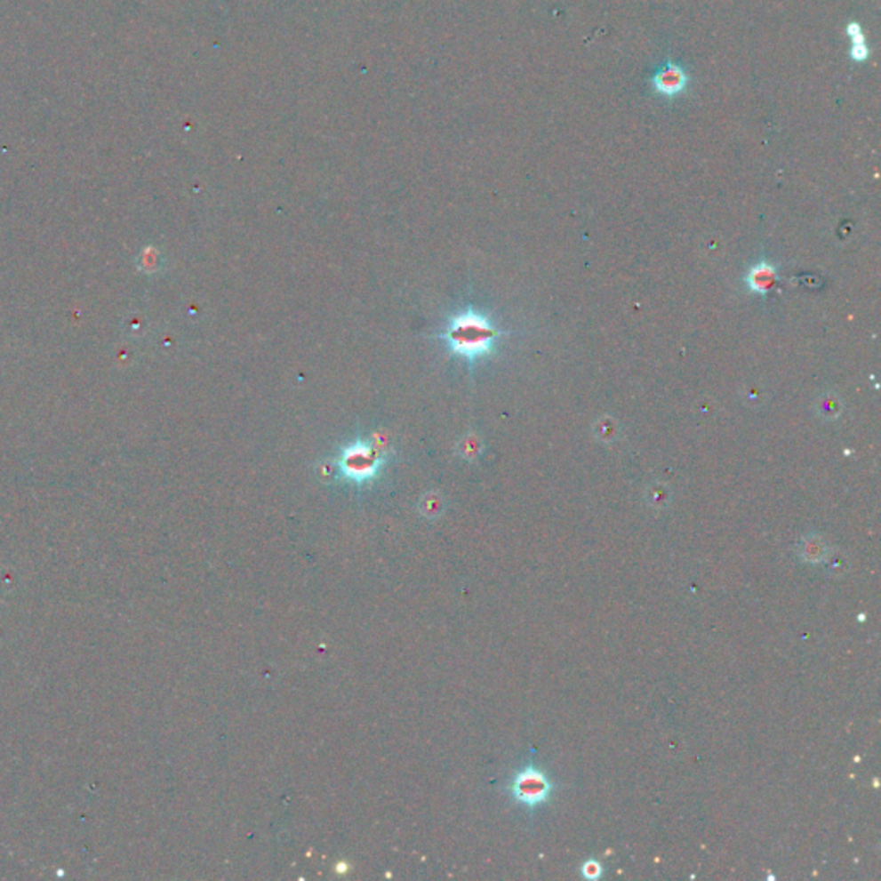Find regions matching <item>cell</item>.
<instances>
[{"label": "cell", "mask_w": 881, "mask_h": 881, "mask_svg": "<svg viewBox=\"0 0 881 881\" xmlns=\"http://www.w3.org/2000/svg\"><path fill=\"white\" fill-rule=\"evenodd\" d=\"M443 338L454 355L476 360L491 353L498 338V331L479 312L465 310L448 324Z\"/></svg>", "instance_id": "obj_1"}, {"label": "cell", "mask_w": 881, "mask_h": 881, "mask_svg": "<svg viewBox=\"0 0 881 881\" xmlns=\"http://www.w3.org/2000/svg\"><path fill=\"white\" fill-rule=\"evenodd\" d=\"M382 461L384 458L375 445L358 441L343 450L340 456V472L347 481L362 485L377 477Z\"/></svg>", "instance_id": "obj_2"}, {"label": "cell", "mask_w": 881, "mask_h": 881, "mask_svg": "<svg viewBox=\"0 0 881 881\" xmlns=\"http://www.w3.org/2000/svg\"><path fill=\"white\" fill-rule=\"evenodd\" d=\"M551 792H553L551 780L535 766H527L520 770L509 783L511 797L527 807H535L548 801Z\"/></svg>", "instance_id": "obj_3"}, {"label": "cell", "mask_w": 881, "mask_h": 881, "mask_svg": "<svg viewBox=\"0 0 881 881\" xmlns=\"http://www.w3.org/2000/svg\"><path fill=\"white\" fill-rule=\"evenodd\" d=\"M653 84L660 93L671 97V95L680 93L685 88L687 76L678 66H667L656 75V78L653 80Z\"/></svg>", "instance_id": "obj_4"}, {"label": "cell", "mask_w": 881, "mask_h": 881, "mask_svg": "<svg viewBox=\"0 0 881 881\" xmlns=\"http://www.w3.org/2000/svg\"><path fill=\"white\" fill-rule=\"evenodd\" d=\"M776 276L774 268L768 264H761L757 268H750L748 276V284L756 293H766L770 288H773Z\"/></svg>", "instance_id": "obj_5"}, {"label": "cell", "mask_w": 881, "mask_h": 881, "mask_svg": "<svg viewBox=\"0 0 881 881\" xmlns=\"http://www.w3.org/2000/svg\"><path fill=\"white\" fill-rule=\"evenodd\" d=\"M601 873H603V868H601V864H599L596 859H590V861H588V862L582 866V875H584L586 878H589V880H596V878H599V877H601Z\"/></svg>", "instance_id": "obj_6"}]
</instances>
